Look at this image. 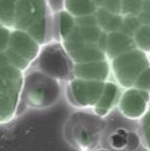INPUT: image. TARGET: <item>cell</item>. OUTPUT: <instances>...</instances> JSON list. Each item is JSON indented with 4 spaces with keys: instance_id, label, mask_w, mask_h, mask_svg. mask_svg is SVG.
<instances>
[{
    "instance_id": "obj_12",
    "label": "cell",
    "mask_w": 150,
    "mask_h": 151,
    "mask_svg": "<svg viewBox=\"0 0 150 151\" xmlns=\"http://www.w3.org/2000/svg\"><path fill=\"white\" fill-rule=\"evenodd\" d=\"M74 63H84L90 61H98L107 59L103 50L94 43H84V46L75 51L68 53Z\"/></svg>"
},
{
    "instance_id": "obj_16",
    "label": "cell",
    "mask_w": 150,
    "mask_h": 151,
    "mask_svg": "<svg viewBox=\"0 0 150 151\" xmlns=\"http://www.w3.org/2000/svg\"><path fill=\"white\" fill-rule=\"evenodd\" d=\"M132 40L135 42L138 49L141 51H150V26L149 24H141L139 28L137 29Z\"/></svg>"
},
{
    "instance_id": "obj_10",
    "label": "cell",
    "mask_w": 150,
    "mask_h": 151,
    "mask_svg": "<svg viewBox=\"0 0 150 151\" xmlns=\"http://www.w3.org/2000/svg\"><path fill=\"white\" fill-rule=\"evenodd\" d=\"M135 47L136 46L132 40V37L127 36L126 33L121 32L120 30L107 33V42L105 47V53L107 59H113L115 57L129 51Z\"/></svg>"
},
{
    "instance_id": "obj_11",
    "label": "cell",
    "mask_w": 150,
    "mask_h": 151,
    "mask_svg": "<svg viewBox=\"0 0 150 151\" xmlns=\"http://www.w3.org/2000/svg\"><path fill=\"white\" fill-rule=\"evenodd\" d=\"M120 98V92H119V87H118L115 82L111 81H106L105 82V87H103V91L97 104L94 107V112L97 116L103 117L105 114L111 110V109L118 104Z\"/></svg>"
},
{
    "instance_id": "obj_20",
    "label": "cell",
    "mask_w": 150,
    "mask_h": 151,
    "mask_svg": "<svg viewBox=\"0 0 150 151\" xmlns=\"http://www.w3.org/2000/svg\"><path fill=\"white\" fill-rule=\"evenodd\" d=\"M133 87L139 90L150 91V67H147L141 71L133 83Z\"/></svg>"
},
{
    "instance_id": "obj_24",
    "label": "cell",
    "mask_w": 150,
    "mask_h": 151,
    "mask_svg": "<svg viewBox=\"0 0 150 151\" xmlns=\"http://www.w3.org/2000/svg\"><path fill=\"white\" fill-rule=\"evenodd\" d=\"M145 134H146V141L148 143V146L150 147V127L145 128Z\"/></svg>"
},
{
    "instance_id": "obj_3",
    "label": "cell",
    "mask_w": 150,
    "mask_h": 151,
    "mask_svg": "<svg viewBox=\"0 0 150 151\" xmlns=\"http://www.w3.org/2000/svg\"><path fill=\"white\" fill-rule=\"evenodd\" d=\"M24 73L11 65L0 66V124L18 114Z\"/></svg>"
},
{
    "instance_id": "obj_4",
    "label": "cell",
    "mask_w": 150,
    "mask_h": 151,
    "mask_svg": "<svg viewBox=\"0 0 150 151\" xmlns=\"http://www.w3.org/2000/svg\"><path fill=\"white\" fill-rule=\"evenodd\" d=\"M36 69L58 81H67L74 77V62L62 43L46 42L36 58Z\"/></svg>"
},
{
    "instance_id": "obj_1",
    "label": "cell",
    "mask_w": 150,
    "mask_h": 151,
    "mask_svg": "<svg viewBox=\"0 0 150 151\" xmlns=\"http://www.w3.org/2000/svg\"><path fill=\"white\" fill-rule=\"evenodd\" d=\"M61 93L59 81L42 71L27 70L24 73L20 102L30 109H46L58 101Z\"/></svg>"
},
{
    "instance_id": "obj_25",
    "label": "cell",
    "mask_w": 150,
    "mask_h": 151,
    "mask_svg": "<svg viewBox=\"0 0 150 151\" xmlns=\"http://www.w3.org/2000/svg\"><path fill=\"white\" fill-rule=\"evenodd\" d=\"M144 127H150V112L147 113L144 118Z\"/></svg>"
},
{
    "instance_id": "obj_14",
    "label": "cell",
    "mask_w": 150,
    "mask_h": 151,
    "mask_svg": "<svg viewBox=\"0 0 150 151\" xmlns=\"http://www.w3.org/2000/svg\"><path fill=\"white\" fill-rule=\"evenodd\" d=\"M18 0H0V24L14 28Z\"/></svg>"
},
{
    "instance_id": "obj_18",
    "label": "cell",
    "mask_w": 150,
    "mask_h": 151,
    "mask_svg": "<svg viewBox=\"0 0 150 151\" xmlns=\"http://www.w3.org/2000/svg\"><path fill=\"white\" fill-rule=\"evenodd\" d=\"M141 24H141L140 19H138L136 16H125L122 18V24L119 30L121 32L126 33L127 36L132 37L135 31L140 27Z\"/></svg>"
},
{
    "instance_id": "obj_5",
    "label": "cell",
    "mask_w": 150,
    "mask_h": 151,
    "mask_svg": "<svg viewBox=\"0 0 150 151\" xmlns=\"http://www.w3.org/2000/svg\"><path fill=\"white\" fill-rule=\"evenodd\" d=\"M149 67V61L144 51L133 48L111 59L110 69L118 85L131 88L141 71Z\"/></svg>"
},
{
    "instance_id": "obj_17",
    "label": "cell",
    "mask_w": 150,
    "mask_h": 151,
    "mask_svg": "<svg viewBox=\"0 0 150 151\" xmlns=\"http://www.w3.org/2000/svg\"><path fill=\"white\" fill-rule=\"evenodd\" d=\"M78 28L86 42L97 45L99 37L102 32V29L99 26H78Z\"/></svg>"
},
{
    "instance_id": "obj_7",
    "label": "cell",
    "mask_w": 150,
    "mask_h": 151,
    "mask_svg": "<svg viewBox=\"0 0 150 151\" xmlns=\"http://www.w3.org/2000/svg\"><path fill=\"white\" fill-rule=\"evenodd\" d=\"M40 48L41 45L30 33L21 29H11L8 49L22 57L30 65L35 62Z\"/></svg>"
},
{
    "instance_id": "obj_13",
    "label": "cell",
    "mask_w": 150,
    "mask_h": 151,
    "mask_svg": "<svg viewBox=\"0 0 150 151\" xmlns=\"http://www.w3.org/2000/svg\"><path fill=\"white\" fill-rule=\"evenodd\" d=\"M63 7L65 10L75 18L86 14H94L98 9V6L94 4V0H65Z\"/></svg>"
},
{
    "instance_id": "obj_8",
    "label": "cell",
    "mask_w": 150,
    "mask_h": 151,
    "mask_svg": "<svg viewBox=\"0 0 150 151\" xmlns=\"http://www.w3.org/2000/svg\"><path fill=\"white\" fill-rule=\"evenodd\" d=\"M148 98H149L148 91L139 90L135 87H131L128 88L122 94H120L118 107L122 114L127 118H140L145 112Z\"/></svg>"
},
{
    "instance_id": "obj_21",
    "label": "cell",
    "mask_w": 150,
    "mask_h": 151,
    "mask_svg": "<svg viewBox=\"0 0 150 151\" xmlns=\"http://www.w3.org/2000/svg\"><path fill=\"white\" fill-rule=\"evenodd\" d=\"M10 32H11V28L0 24V52L6 51L8 49Z\"/></svg>"
},
{
    "instance_id": "obj_15",
    "label": "cell",
    "mask_w": 150,
    "mask_h": 151,
    "mask_svg": "<svg viewBox=\"0 0 150 151\" xmlns=\"http://www.w3.org/2000/svg\"><path fill=\"white\" fill-rule=\"evenodd\" d=\"M76 18L66 10H61L58 14V31L61 40L67 38L76 28Z\"/></svg>"
},
{
    "instance_id": "obj_22",
    "label": "cell",
    "mask_w": 150,
    "mask_h": 151,
    "mask_svg": "<svg viewBox=\"0 0 150 151\" xmlns=\"http://www.w3.org/2000/svg\"><path fill=\"white\" fill-rule=\"evenodd\" d=\"M101 7L106 8L112 14H120L121 12V0H105Z\"/></svg>"
},
{
    "instance_id": "obj_19",
    "label": "cell",
    "mask_w": 150,
    "mask_h": 151,
    "mask_svg": "<svg viewBox=\"0 0 150 151\" xmlns=\"http://www.w3.org/2000/svg\"><path fill=\"white\" fill-rule=\"evenodd\" d=\"M144 0H121V12L125 16H137L141 12Z\"/></svg>"
},
{
    "instance_id": "obj_23",
    "label": "cell",
    "mask_w": 150,
    "mask_h": 151,
    "mask_svg": "<svg viewBox=\"0 0 150 151\" xmlns=\"http://www.w3.org/2000/svg\"><path fill=\"white\" fill-rule=\"evenodd\" d=\"M6 65H9V60L6 55V51H2L0 52V66H6Z\"/></svg>"
},
{
    "instance_id": "obj_6",
    "label": "cell",
    "mask_w": 150,
    "mask_h": 151,
    "mask_svg": "<svg viewBox=\"0 0 150 151\" xmlns=\"http://www.w3.org/2000/svg\"><path fill=\"white\" fill-rule=\"evenodd\" d=\"M103 87V81L74 78L69 83V91L78 106L82 108H92L102 93Z\"/></svg>"
},
{
    "instance_id": "obj_9",
    "label": "cell",
    "mask_w": 150,
    "mask_h": 151,
    "mask_svg": "<svg viewBox=\"0 0 150 151\" xmlns=\"http://www.w3.org/2000/svg\"><path fill=\"white\" fill-rule=\"evenodd\" d=\"M111 69L108 59L90 61L84 63H75L74 65V78L86 79V80L106 81L109 79Z\"/></svg>"
},
{
    "instance_id": "obj_2",
    "label": "cell",
    "mask_w": 150,
    "mask_h": 151,
    "mask_svg": "<svg viewBox=\"0 0 150 151\" xmlns=\"http://www.w3.org/2000/svg\"><path fill=\"white\" fill-rule=\"evenodd\" d=\"M49 20L47 0H18L12 29L27 31L42 46L47 42Z\"/></svg>"
}]
</instances>
